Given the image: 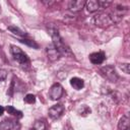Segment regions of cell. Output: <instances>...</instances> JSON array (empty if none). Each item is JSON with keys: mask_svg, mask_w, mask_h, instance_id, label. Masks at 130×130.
<instances>
[{"mask_svg": "<svg viewBox=\"0 0 130 130\" xmlns=\"http://www.w3.org/2000/svg\"><path fill=\"white\" fill-rule=\"evenodd\" d=\"M24 102L26 103V104H34L35 102H36V96L32 94V93H27L26 95H25V98H24Z\"/></svg>", "mask_w": 130, "mask_h": 130, "instance_id": "18", "label": "cell"}, {"mask_svg": "<svg viewBox=\"0 0 130 130\" xmlns=\"http://www.w3.org/2000/svg\"><path fill=\"white\" fill-rule=\"evenodd\" d=\"M120 68L122 69V71H124L126 74H129L130 73V65L128 63H124V64H121Z\"/></svg>", "mask_w": 130, "mask_h": 130, "instance_id": "19", "label": "cell"}, {"mask_svg": "<svg viewBox=\"0 0 130 130\" xmlns=\"http://www.w3.org/2000/svg\"><path fill=\"white\" fill-rule=\"evenodd\" d=\"M19 42L21 44H24V45H26L28 47H31V48H35V49H38L39 48V45L35 41L29 40V39H25V38L24 39H19Z\"/></svg>", "mask_w": 130, "mask_h": 130, "instance_id": "16", "label": "cell"}, {"mask_svg": "<svg viewBox=\"0 0 130 130\" xmlns=\"http://www.w3.org/2000/svg\"><path fill=\"white\" fill-rule=\"evenodd\" d=\"M14 123L11 120H4L0 123V130H13Z\"/></svg>", "mask_w": 130, "mask_h": 130, "instance_id": "13", "label": "cell"}, {"mask_svg": "<svg viewBox=\"0 0 130 130\" xmlns=\"http://www.w3.org/2000/svg\"><path fill=\"white\" fill-rule=\"evenodd\" d=\"M101 72H102V74H103L108 80H110L111 82H116V81L118 80V78H119L118 74L116 73L115 68H114L113 66H111V65L102 67V68H101Z\"/></svg>", "mask_w": 130, "mask_h": 130, "instance_id": "4", "label": "cell"}, {"mask_svg": "<svg viewBox=\"0 0 130 130\" xmlns=\"http://www.w3.org/2000/svg\"><path fill=\"white\" fill-rule=\"evenodd\" d=\"M93 22H94V24L96 26L103 27V28L108 27V26L114 24L111 14L110 13H106V12H101V13L96 14L93 17Z\"/></svg>", "mask_w": 130, "mask_h": 130, "instance_id": "2", "label": "cell"}, {"mask_svg": "<svg viewBox=\"0 0 130 130\" xmlns=\"http://www.w3.org/2000/svg\"><path fill=\"white\" fill-rule=\"evenodd\" d=\"M70 85L76 89V90H79L81 89L83 86H84V81L81 79V78H78V77H73L70 79Z\"/></svg>", "mask_w": 130, "mask_h": 130, "instance_id": "12", "label": "cell"}, {"mask_svg": "<svg viewBox=\"0 0 130 130\" xmlns=\"http://www.w3.org/2000/svg\"><path fill=\"white\" fill-rule=\"evenodd\" d=\"M30 130H46V124H45V122L38 120L34 123L32 128Z\"/></svg>", "mask_w": 130, "mask_h": 130, "instance_id": "17", "label": "cell"}, {"mask_svg": "<svg viewBox=\"0 0 130 130\" xmlns=\"http://www.w3.org/2000/svg\"><path fill=\"white\" fill-rule=\"evenodd\" d=\"M129 126H130V119H129V117L127 115L122 116V118L119 120V123H118L119 130H128Z\"/></svg>", "mask_w": 130, "mask_h": 130, "instance_id": "11", "label": "cell"}, {"mask_svg": "<svg viewBox=\"0 0 130 130\" xmlns=\"http://www.w3.org/2000/svg\"><path fill=\"white\" fill-rule=\"evenodd\" d=\"M64 111H65L64 107H63L61 104H57V105L52 106V107L49 109V116H50L51 119L57 120V119H59V118L63 115Z\"/></svg>", "mask_w": 130, "mask_h": 130, "instance_id": "6", "label": "cell"}, {"mask_svg": "<svg viewBox=\"0 0 130 130\" xmlns=\"http://www.w3.org/2000/svg\"><path fill=\"white\" fill-rule=\"evenodd\" d=\"M85 6V1L84 0H75L71 1L69 3V10L72 12H79L81 11Z\"/></svg>", "mask_w": 130, "mask_h": 130, "instance_id": "8", "label": "cell"}, {"mask_svg": "<svg viewBox=\"0 0 130 130\" xmlns=\"http://www.w3.org/2000/svg\"><path fill=\"white\" fill-rule=\"evenodd\" d=\"M85 7H86V9H87L88 12H95V11H99V10L102 9L99 1H96V0L86 1L85 2Z\"/></svg>", "mask_w": 130, "mask_h": 130, "instance_id": "10", "label": "cell"}, {"mask_svg": "<svg viewBox=\"0 0 130 130\" xmlns=\"http://www.w3.org/2000/svg\"><path fill=\"white\" fill-rule=\"evenodd\" d=\"M4 110H5V109H4L2 106H0V116H2V115H3V113H4Z\"/></svg>", "mask_w": 130, "mask_h": 130, "instance_id": "21", "label": "cell"}, {"mask_svg": "<svg viewBox=\"0 0 130 130\" xmlns=\"http://www.w3.org/2000/svg\"><path fill=\"white\" fill-rule=\"evenodd\" d=\"M105 59H106V56L103 52H94V53H91L89 55V60L94 65L102 64L105 61Z\"/></svg>", "mask_w": 130, "mask_h": 130, "instance_id": "7", "label": "cell"}, {"mask_svg": "<svg viewBox=\"0 0 130 130\" xmlns=\"http://www.w3.org/2000/svg\"><path fill=\"white\" fill-rule=\"evenodd\" d=\"M8 29H9L12 34H14V35H16V36H19V37H25V36H26V34H25L23 30H21L19 27L14 26V25L8 26Z\"/></svg>", "mask_w": 130, "mask_h": 130, "instance_id": "15", "label": "cell"}, {"mask_svg": "<svg viewBox=\"0 0 130 130\" xmlns=\"http://www.w3.org/2000/svg\"><path fill=\"white\" fill-rule=\"evenodd\" d=\"M63 94V87L60 83H55L51 86L49 90V96L52 101H57L59 100Z\"/></svg>", "mask_w": 130, "mask_h": 130, "instance_id": "5", "label": "cell"}, {"mask_svg": "<svg viewBox=\"0 0 130 130\" xmlns=\"http://www.w3.org/2000/svg\"><path fill=\"white\" fill-rule=\"evenodd\" d=\"M50 35H51V38L53 41V46L60 53V55H63L65 57H73V54H72L70 48L67 46V44L62 39V37L60 36L59 31L56 28H51Z\"/></svg>", "mask_w": 130, "mask_h": 130, "instance_id": "1", "label": "cell"}, {"mask_svg": "<svg viewBox=\"0 0 130 130\" xmlns=\"http://www.w3.org/2000/svg\"><path fill=\"white\" fill-rule=\"evenodd\" d=\"M7 76V71L4 70V69H0V81L4 80Z\"/></svg>", "mask_w": 130, "mask_h": 130, "instance_id": "20", "label": "cell"}, {"mask_svg": "<svg viewBox=\"0 0 130 130\" xmlns=\"http://www.w3.org/2000/svg\"><path fill=\"white\" fill-rule=\"evenodd\" d=\"M10 52L14 58L15 61H17L19 64H25L28 62V57L27 55L18 47L14 46V45H11L10 46Z\"/></svg>", "mask_w": 130, "mask_h": 130, "instance_id": "3", "label": "cell"}, {"mask_svg": "<svg viewBox=\"0 0 130 130\" xmlns=\"http://www.w3.org/2000/svg\"><path fill=\"white\" fill-rule=\"evenodd\" d=\"M5 110L8 112V114L13 115V116H15V117H17V118H21V117H22V113H21L20 111L16 110V109H15L14 107H12V106H7V107L5 108Z\"/></svg>", "mask_w": 130, "mask_h": 130, "instance_id": "14", "label": "cell"}, {"mask_svg": "<svg viewBox=\"0 0 130 130\" xmlns=\"http://www.w3.org/2000/svg\"><path fill=\"white\" fill-rule=\"evenodd\" d=\"M47 55H48V58L50 61L54 62V61H57L59 59V57L61 56L60 53L55 49V47L53 45L47 47Z\"/></svg>", "mask_w": 130, "mask_h": 130, "instance_id": "9", "label": "cell"}]
</instances>
